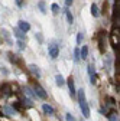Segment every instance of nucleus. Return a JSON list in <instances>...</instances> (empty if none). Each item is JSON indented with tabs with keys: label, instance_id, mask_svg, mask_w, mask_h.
I'll use <instances>...</instances> for the list:
<instances>
[{
	"label": "nucleus",
	"instance_id": "obj_1",
	"mask_svg": "<svg viewBox=\"0 0 120 121\" xmlns=\"http://www.w3.org/2000/svg\"><path fill=\"white\" fill-rule=\"evenodd\" d=\"M78 102H80V108H81V112L85 118H90V107H88V102L85 99V91L81 88L78 89Z\"/></svg>",
	"mask_w": 120,
	"mask_h": 121
},
{
	"label": "nucleus",
	"instance_id": "obj_2",
	"mask_svg": "<svg viewBox=\"0 0 120 121\" xmlns=\"http://www.w3.org/2000/svg\"><path fill=\"white\" fill-rule=\"evenodd\" d=\"M48 51H49V56H51L52 59H55V58L58 56V52H59V49H58V45H55V43H51L49 46H48Z\"/></svg>",
	"mask_w": 120,
	"mask_h": 121
},
{
	"label": "nucleus",
	"instance_id": "obj_3",
	"mask_svg": "<svg viewBox=\"0 0 120 121\" xmlns=\"http://www.w3.org/2000/svg\"><path fill=\"white\" fill-rule=\"evenodd\" d=\"M35 95L39 97V98H43V99L46 98V92H45V89L41 85H38V84L35 85Z\"/></svg>",
	"mask_w": 120,
	"mask_h": 121
},
{
	"label": "nucleus",
	"instance_id": "obj_4",
	"mask_svg": "<svg viewBox=\"0 0 120 121\" xmlns=\"http://www.w3.org/2000/svg\"><path fill=\"white\" fill-rule=\"evenodd\" d=\"M87 69H88V75H90V82L94 84V82H96V69H94V65L90 64Z\"/></svg>",
	"mask_w": 120,
	"mask_h": 121
},
{
	"label": "nucleus",
	"instance_id": "obj_5",
	"mask_svg": "<svg viewBox=\"0 0 120 121\" xmlns=\"http://www.w3.org/2000/svg\"><path fill=\"white\" fill-rule=\"evenodd\" d=\"M42 111L46 114V115H52V114L55 112L54 107H52V105H49V104H43V105H42Z\"/></svg>",
	"mask_w": 120,
	"mask_h": 121
},
{
	"label": "nucleus",
	"instance_id": "obj_6",
	"mask_svg": "<svg viewBox=\"0 0 120 121\" xmlns=\"http://www.w3.org/2000/svg\"><path fill=\"white\" fill-rule=\"evenodd\" d=\"M18 29L22 30V32L25 33V32H28V30L31 29V25H29L28 22H25V20H19V27Z\"/></svg>",
	"mask_w": 120,
	"mask_h": 121
},
{
	"label": "nucleus",
	"instance_id": "obj_7",
	"mask_svg": "<svg viewBox=\"0 0 120 121\" xmlns=\"http://www.w3.org/2000/svg\"><path fill=\"white\" fill-rule=\"evenodd\" d=\"M29 69H31V72L35 75L36 78H41V75H42V73H41V69H39L35 64H31V65H29Z\"/></svg>",
	"mask_w": 120,
	"mask_h": 121
},
{
	"label": "nucleus",
	"instance_id": "obj_8",
	"mask_svg": "<svg viewBox=\"0 0 120 121\" xmlns=\"http://www.w3.org/2000/svg\"><path fill=\"white\" fill-rule=\"evenodd\" d=\"M55 82H56L58 86H64L65 85V79H64V77H62L61 73H56L55 75Z\"/></svg>",
	"mask_w": 120,
	"mask_h": 121
},
{
	"label": "nucleus",
	"instance_id": "obj_9",
	"mask_svg": "<svg viewBox=\"0 0 120 121\" xmlns=\"http://www.w3.org/2000/svg\"><path fill=\"white\" fill-rule=\"evenodd\" d=\"M68 86H69V94H71V95H75L77 91H75V84H74V79H72V78L68 79Z\"/></svg>",
	"mask_w": 120,
	"mask_h": 121
},
{
	"label": "nucleus",
	"instance_id": "obj_10",
	"mask_svg": "<svg viewBox=\"0 0 120 121\" xmlns=\"http://www.w3.org/2000/svg\"><path fill=\"white\" fill-rule=\"evenodd\" d=\"M13 35L16 36L19 40H25V33L22 32V30H19L18 27H16V29H13Z\"/></svg>",
	"mask_w": 120,
	"mask_h": 121
},
{
	"label": "nucleus",
	"instance_id": "obj_11",
	"mask_svg": "<svg viewBox=\"0 0 120 121\" xmlns=\"http://www.w3.org/2000/svg\"><path fill=\"white\" fill-rule=\"evenodd\" d=\"M80 58L81 59H87L88 58V48L87 46H83L81 51H80Z\"/></svg>",
	"mask_w": 120,
	"mask_h": 121
},
{
	"label": "nucleus",
	"instance_id": "obj_12",
	"mask_svg": "<svg viewBox=\"0 0 120 121\" xmlns=\"http://www.w3.org/2000/svg\"><path fill=\"white\" fill-rule=\"evenodd\" d=\"M91 14H93L94 17H97V16H98V7H97L94 3L91 4Z\"/></svg>",
	"mask_w": 120,
	"mask_h": 121
},
{
	"label": "nucleus",
	"instance_id": "obj_13",
	"mask_svg": "<svg viewBox=\"0 0 120 121\" xmlns=\"http://www.w3.org/2000/svg\"><path fill=\"white\" fill-rule=\"evenodd\" d=\"M65 14H67V20H68V23L72 25V22H74V16L71 14V12H69V10H65Z\"/></svg>",
	"mask_w": 120,
	"mask_h": 121
},
{
	"label": "nucleus",
	"instance_id": "obj_14",
	"mask_svg": "<svg viewBox=\"0 0 120 121\" xmlns=\"http://www.w3.org/2000/svg\"><path fill=\"white\" fill-rule=\"evenodd\" d=\"M38 6H39L41 12H42L43 14H46V7H45V2H43V0H41V2L38 3Z\"/></svg>",
	"mask_w": 120,
	"mask_h": 121
},
{
	"label": "nucleus",
	"instance_id": "obj_15",
	"mask_svg": "<svg viewBox=\"0 0 120 121\" xmlns=\"http://www.w3.org/2000/svg\"><path fill=\"white\" fill-rule=\"evenodd\" d=\"M51 9H52V13H54V14H58V13H59V10H61V9H59V6H58L56 3H54V4L51 6Z\"/></svg>",
	"mask_w": 120,
	"mask_h": 121
},
{
	"label": "nucleus",
	"instance_id": "obj_16",
	"mask_svg": "<svg viewBox=\"0 0 120 121\" xmlns=\"http://www.w3.org/2000/svg\"><path fill=\"white\" fill-rule=\"evenodd\" d=\"M3 110H5V112H7V115H14V114H16V111L12 110L10 107H5Z\"/></svg>",
	"mask_w": 120,
	"mask_h": 121
},
{
	"label": "nucleus",
	"instance_id": "obj_17",
	"mask_svg": "<svg viewBox=\"0 0 120 121\" xmlns=\"http://www.w3.org/2000/svg\"><path fill=\"white\" fill-rule=\"evenodd\" d=\"M74 60H75V62H78V60H80V51L78 49L74 51Z\"/></svg>",
	"mask_w": 120,
	"mask_h": 121
},
{
	"label": "nucleus",
	"instance_id": "obj_18",
	"mask_svg": "<svg viewBox=\"0 0 120 121\" xmlns=\"http://www.w3.org/2000/svg\"><path fill=\"white\" fill-rule=\"evenodd\" d=\"M25 91H26V94H28L29 97H35V94L32 92V89L29 88V86H25Z\"/></svg>",
	"mask_w": 120,
	"mask_h": 121
},
{
	"label": "nucleus",
	"instance_id": "obj_19",
	"mask_svg": "<svg viewBox=\"0 0 120 121\" xmlns=\"http://www.w3.org/2000/svg\"><path fill=\"white\" fill-rule=\"evenodd\" d=\"M65 118H67V121H75L74 115H72V114H69V112H67V114H65Z\"/></svg>",
	"mask_w": 120,
	"mask_h": 121
},
{
	"label": "nucleus",
	"instance_id": "obj_20",
	"mask_svg": "<svg viewBox=\"0 0 120 121\" xmlns=\"http://www.w3.org/2000/svg\"><path fill=\"white\" fill-rule=\"evenodd\" d=\"M81 42H83V32H78V35H77V43L81 45Z\"/></svg>",
	"mask_w": 120,
	"mask_h": 121
},
{
	"label": "nucleus",
	"instance_id": "obj_21",
	"mask_svg": "<svg viewBox=\"0 0 120 121\" xmlns=\"http://www.w3.org/2000/svg\"><path fill=\"white\" fill-rule=\"evenodd\" d=\"M18 45H19V48H20V49H25V46H26V45L23 43V40H19V42H18Z\"/></svg>",
	"mask_w": 120,
	"mask_h": 121
},
{
	"label": "nucleus",
	"instance_id": "obj_22",
	"mask_svg": "<svg viewBox=\"0 0 120 121\" xmlns=\"http://www.w3.org/2000/svg\"><path fill=\"white\" fill-rule=\"evenodd\" d=\"M72 2H74V0H65V6H67V7H69V6L72 4Z\"/></svg>",
	"mask_w": 120,
	"mask_h": 121
},
{
	"label": "nucleus",
	"instance_id": "obj_23",
	"mask_svg": "<svg viewBox=\"0 0 120 121\" xmlns=\"http://www.w3.org/2000/svg\"><path fill=\"white\" fill-rule=\"evenodd\" d=\"M110 121H117V117H116V115H111V117H110Z\"/></svg>",
	"mask_w": 120,
	"mask_h": 121
},
{
	"label": "nucleus",
	"instance_id": "obj_24",
	"mask_svg": "<svg viewBox=\"0 0 120 121\" xmlns=\"http://www.w3.org/2000/svg\"><path fill=\"white\" fill-rule=\"evenodd\" d=\"M16 3H18V6H22V0H16Z\"/></svg>",
	"mask_w": 120,
	"mask_h": 121
}]
</instances>
